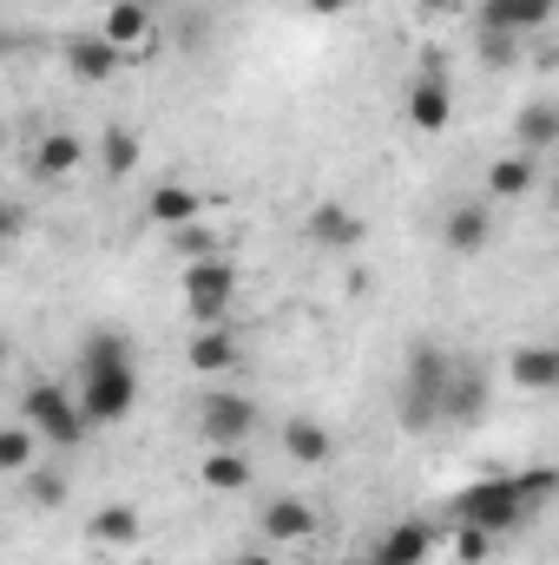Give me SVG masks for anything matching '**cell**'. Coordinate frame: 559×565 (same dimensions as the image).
Segmentation results:
<instances>
[{"instance_id":"1","label":"cell","mask_w":559,"mask_h":565,"mask_svg":"<svg viewBox=\"0 0 559 565\" xmlns=\"http://www.w3.org/2000/svg\"><path fill=\"white\" fill-rule=\"evenodd\" d=\"M559 493V467H534V473H487V480H467L454 493V526H481V533H514L527 526L547 500Z\"/></svg>"},{"instance_id":"2","label":"cell","mask_w":559,"mask_h":565,"mask_svg":"<svg viewBox=\"0 0 559 565\" xmlns=\"http://www.w3.org/2000/svg\"><path fill=\"white\" fill-rule=\"evenodd\" d=\"M447 382H454V362H447L434 342H415V349H409V369H402V402H395L402 427L441 422V415H447Z\"/></svg>"},{"instance_id":"3","label":"cell","mask_w":559,"mask_h":565,"mask_svg":"<svg viewBox=\"0 0 559 565\" xmlns=\"http://www.w3.org/2000/svg\"><path fill=\"white\" fill-rule=\"evenodd\" d=\"M20 415H27V427L46 440V447H80L86 440V408H80V388H53V382H33L27 388V402H20Z\"/></svg>"},{"instance_id":"4","label":"cell","mask_w":559,"mask_h":565,"mask_svg":"<svg viewBox=\"0 0 559 565\" xmlns=\"http://www.w3.org/2000/svg\"><path fill=\"white\" fill-rule=\"evenodd\" d=\"M139 402V369L133 362H93L80 369V408L93 427H119Z\"/></svg>"},{"instance_id":"5","label":"cell","mask_w":559,"mask_h":565,"mask_svg":"<svg viewBox=\"0 0 559 565\" xmlns=\"http://www.w3.org/2000/svg\"><path fill=\"white\" fill-rule=\"evenodd\" d=\"M238 264L231 257H204V264H184V316L198 329H218L238 302Z\"/></svg>"},{"instance_id":"6","label":"cell","mask_w":559,"mask_h":565,"mask_svg":"<svg viewBox=\"0 0 559 565\" xmlns=\"http://www.w3.org/2000/svg\"><path fill=\"white\" fill-rule=\"evenodd\" d=\"M198 434H204L211 447L251 440V434H257V402L238 395V388H204V402H198Z\"/></svg>"},{"instance_id":"7","label":"cell","mask_w":559,"mask_h":565,"mask_svg":"<svg viewBox=\"0 0 559 565\" xmlns=\"http://www.w3.org/2000/svg\"><path fill=\"white\" fill-rule=\"evenodd\" d=\"M553 20H559V0H481V7H474V26L514 33V40H527V33H540V26H553Z\"/></svg>"},{"instance_id":"8","label":"cell","mask_w":559,"mask_h":565,"mask_svg":"<svg viewBox=\"0 0 559 565\" xmlns=\"http://www.w3.org/2000/svg\"><path fill=\"white\" fill-rule=\"evenodd\" d=\"M257 526H264V546H303V540H316V507L303 493H271Z\"/></svg>"},{"instance_id":"9","label":"cell","mask_w":559,"mask_h":565,"mask_svg":"<svg viewBox=\"0 0 559 565\" xmlns=\"http://www.w3.org/2000/svg\"><path fill=\"white\" fill-rule=\"evenodd\" d=\"M119 66H126V53H119L106 33H80V40H66V73H73L80 86H106V79H119Z\"/></svg>"},{"instance_id":"10","label":"cell","mask_w":559,"mask_h":565,"mask_svg":"<svg viewBox=\"0 0 559 565\" xmlns=\"http://www.w3.org/2000/svg\"><path fill=\"white\" fill-rule=\"evenodd\" d=\"M204 191H191V184H178V178H165V184H151V198H145V217L158 224V231H184V224H204Z\"/></svg>"},{"instance_id":"11","label":"cell","mask_w":559,"mask_h":565,"mask_svg":"<svg viewBox=\"0 0 559 565\" xmlns=\"http://www.w3.org/2000/svg\"><path fill=\"white\" fill-rule=\"evenodd\" d=\"M409 126H415V132H428V139L454 126V93H447L441 66H428L415 86H409Z\"/></svg>"},{"instance_id":"12","label":"cell","mask_w":559,"mask_h":565,"mask_svg":"<svg viewBox=\"0 0 559 565\" xmlns=\"http://www.w3.org/2000/svg\"><path fill=\"white\" fill-rule=\"evenodd\" d=\"M99 33H106L119 53H145V46H151V33H158V13H151L145 0H106Z\"/></svg>"},{"instance_id":"13","label":"cell","mask_w":559,"mask_h":565,"mask_svg":"<svg viewBox=\"0 0 559 565\" xmlns=\"http://www.w3.org/2000/svg\"><path fill=\"white\" fill-rule=\"evenodd\" d=\"M303 231H309L316 250H356V244L369 237L362 211H349V204H316V211L303 217Z\"/></svg>"},{"instance_id":"14","label":"cell","mask_w":559,"mask_h":565,"mask_svg":"<svg viewBox=\"0 0 559 565\" xmlns=\"http://www.w3.org/2000/svg\"><path fill=\"white\" fill-rule=\"evenodd\" d=\"M507 375H514V388L559 395V342H520V349L507 355Z\"/></svg>"},{"instance_id":"15","label":"cell","mask_w":559,"mask_h":565,"mask_svg":"<svg viewBox=\"0 0 559 565\" xmlns=\"http://www.w3.org/2000/svg\"><path fill=\"white\" fill-rule=\"evenodd\" d=\"M184 362H191V375H204V382L231 375V369H238V335H231V322H218V329H198V335L184 342Z\"/></svg>"},{"instance_id":"16","label":"cell","mask_w":559,"mask_h":565,"mask_svg":"<svg viewBox=\"0 0 559 565\" xmlns=\"http://www.w3.org/2000/svg\"><path fill=\"white\" fill-rule=\"evenodd\" d=\"M428 553H434V526H428V520H402V526H389V533L369 546L376 565H428Z\"/></svg>"},{"instance_id":"17","label":"cell","mask_w":559,"mask_h":565,"mask_svg":"<svg viewBox=\"0 0 559 565\" xmlns=\"http://www.w3.org/2000/svg\"><path fill=\"white\" fill-rule=\"evenodd\" d=\"M534 184H540V158H534V151H520V145H514V151H500V158L487 164V198H527Z\"/></svg>"},{"instance_id":"18","label":"cell","mask_w":559,"mask_h":565,"mask_svg":"<svg viewBox=\"0 0 559 565\" xmlns=\"http://www.w3.org/2000/svg\"><path fill=\"white\" fill-rule=\"evenodd\" d=\"M487 237H494V224H487V211H481V204H454V211L441 217V244H447L454 257L487 250Z\"/></svg>"},{"instance_id":"19","label":"cell","mask_w":559,"mask_h":565,"mask_svg":"<svg viewBox=\"0 0 559 565\" xmlns=\"http://www.w3.org/2000/svg\"><path fill=\"white\" fill-rule=\"evenodd\" d=\"M198 480H204L211 493H244V487H251V460H244L238 447H204Z\"/></svg>"},{"instance_id":"20","label":"cell","mask_w":559,"mask_h":565,"mask_svg":"<svg viewBox=\"0 0 559 565\" xmlns=\"http://www.w3.org/2000/svg\"><path fill=\"white\" fill-rule=\"evenodd\" d=\"M283 454H289L296 467H323V460L336 454V440H329V427L323 422L296 415V422H283Z\"/></svg>"},{"instance_id":"21","label":"cell","mask_w":559,"mask_h":565,"mask_svg":"<svg viewBox=\"0 0 559 565\" xmlns=\"http://www.w3.org/2000/svg\"><path fill=\"white\" fill-rule=\"evenodd\" d=\"M514 139H520V151H547V145H559V106L553 99H534V106H520V119H514Z\"/></svg>"},{"instance_id":"22","label":"cell","mask_w":559,"mask_h":565,"mask_svg":"<svg viewBox=\"0 0 559 565\" xmlns=\"http://www.w3.org/2000/svg\"><path fill=\"white\" fill-rule=\"evenodd\" d=\"M80 158H86V145L73 139V132H46V139L33 145V178H73Z\"/></svg>"},{"instance_id":"23","label":"cell","mask_w":559,"mask_h":565,"mask_svg":"<svg viewBox=\"0 0 559 565\" xmlns=\"http://www.w3.org/2000/svg\"><path fill=\"white\" fill-rule=\"evenodd\" d=\"M86 533H93L99 546H119V553H126V546H139L145 520L133 513V507H119V500H113V507H99V513L86 520Z\"/></svg>"},{"instance_id":"24","label":"cell","mask_w":559,"mask_h":565,"mask_svg":"<svg viewBox=\"0 0 559 565\" xmlns=\"http://www.w3.org/2000/svg\"><path fill=\"white\" fill-rule=\"evenodd\" d=\"M487 415V382H481V369H454V382H447V415L441 422H481Z\"/></svg>"},{"instance_id":"25","label":"cell","mask_w":559,"mask_h":565,"mask_svg":"<svg viewBox=\"0 0 559 565\" xmlns=\"http://www.w3.org/2000/svg\"><path fill=\"white\" fill-rule=\"evenodd\" d=\"M99 164H106V178H133V171H139V139H133V126H106Z\"/></svg>"},{"instance_id":"26","label":"cell","mask_w":559,"mask_h":565,"mask_svg":"<svg viewBox=\"0 0 559 565\" xmlns=\"http://www.w3.org/2000/svg\"><path fill=\"white\" fill-rule=\"evenodd\" d=\"M33 440H40V434L27 422L7 427V434H0V467H7V473H33Z\"/></svg>"},{"instance_id":"27","label":"cell","mask_w":559,"mask_h":565,"mask_svg":"<svg viewBox=\"0 0 559 565\" xmlns=\"http://www.w3.org/2000/svg\"><path fill=\"white\" fill-rule=\"evenodd\" d=\"M474 46H481L487 66H514V60L527 53V40H514V33H487V26H474Z\"/></svg>"},{"instance_id":"28","label":"cell","mask_w":559,"mask_h":565,"mask_svg":"<svg viewBox=\"0 0 559 565\" xmlns=\"http://www.w3.org/2000/svg\"><path fill=\"white\" fill-rule=\"evenodd\" d=\"M171 244L184 250V264H204V257H218V231H211V224H184V231H171Z\"/></svg>"},{"instance_id":"29","label":"cell","mask_w":559,"mask_h":565,"mask_svg":"<svg viewBox=\"0 0 559 565\" xmlns=\"http://www.w3.org/2000/svg\"><path fill=\"white\" fill-rule=\"evenodd\" d=\"M494 553V533H481V526H454V559L461 565H481Z\"/></svg>"},{"instance_id":"30","label":"cell","mask_w":559,"mask_h":565,"mask_svg":"<svg viewBox=\"0 0 559 565\" xmlns=\"http://www.w3.org/2000/svg\"><path fill=\"white\" fill-rule=\"evenodd\" d=\"M27 487H33V507H60L66 500V480L60 473H27Z\"/></svg>"},{"instance_id":"31","label":"cell","mask_w":559,"mask_h":565,"mask_svg":"<svg viewBox=\"0 0 559 565\" xmlns=\"http://www.w3.org/2000/svg\"><path fill=\"white\" fill-rule=\"evenodd\" d=\"M303 7H309L316 20H342V13H349V0H303Z\"/></svg>"},{"instance_id":"32","label":"cell","mask_w":559,"mask_h":565,"mask_svg":"<svg viewBox=\"0 0 559 565\" xmlns=\"http://www.w3.org/2000/svg\"><path fill=\"white\" fill-rule=\"evenodd\" d=\"M238 565H271V553H244Z\"/></svg>"},{"instance_id":"33","label":"cell","mask_w":559,"mask_h":565,"mask_svg":"<svg viewBox=\"0 0 559 565\" xmlns=\"http://www.w3.org/2000/svg\"><path fill=\"white\" fill-rule=\"evenodd\" d=\"M145 7H151V13H165V7H184V0H145Z\"/></svg>"},{"instance_id":"34","label":"cell","mask_w":559,"mask_h":565,"mask_svg":"<svg viewBox=\"0 0 559 565\" xmlns=\"http://www.w3.org/2000/svg\"><path fill=\"white\" fill-rule=\"evenodd\" d=\"M342 565H376V559H369V553H356V559H342Z\"/></svg>"}]
</instances>
